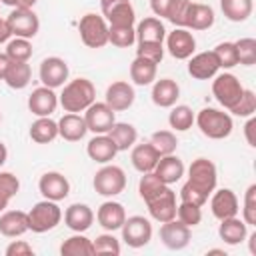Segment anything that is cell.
Here are the masks:
<instances>
[{
	"mask_svg": "<svg viewBox=\"0 0 256 256\" xmlns=\"http://www.w3.org/2000/svg\"><path fill=\"white\" fill-rule=\"evenodd\" d=\"M96 220L98 224L108 230V232H114V230H120L124 220H126V210L120 202H114V200H108V202H102L98 212H96Z\"/></svg>",
	"mask_w": 256,
	"mask_h": 256,
	"instance_id": "cell-21",
	"label": "cell"
},
{
	"mask_svg": "<svg viewBox=\"0 0 256 256\" xmlns=\"http://www.w3.org/2000/svg\"><path fill=\"white\" fill-rule=\"evenodd\" d=\"M242 220L248 226H256V184H250L244 192V208H242Z\"/></svg>",
	"mask_w": 256,
	"mask_h": 256,
	"instance_id": "cell-49",
	"label": "cell"
},
{
	"mask_svg": "<svg viewBox=\"0 0 256 256\" xmlns=\"http://www.w3.org/2000/svg\"><path fill=\"white\" fill-rule=\"evenodd\" d=\"M212 94H214V98H216L226 110H232V108L238 104V100L242 98L244 86L240 84V80H238L234 74L224 72V74H216V76H214Z\"/></svg>",
	"mask_w": 256,
	"mask_h": 256,
	"instance_id": "cell-6",
	"label": "cell"
},
{
	"mask_svg": "<svg viewBox=\"0 0 256 256\" xmlns=\"http://www.w3.org/2000/svg\"><path fill=\"white\" fill-rule=\"evenodd\" d=\"M58 136V122L50 116H40L30 124V138L36 144H48Z\"/></svg>",
	"mask_w": 256,
	"mask_h": 256,
	"instance_id": "cell-32",
	"label": "cell"
},
{
	"mask_svg": "<svg viewBox=\"0 0 256 256\" xmlns=\"http://www.w3.org/2000/svg\"><path fill=\"white\" fill-rule=\"evenodd\" d=\"M26 214H28V230H32L36 234L56 228L62 220V210H60L58 202L46 200V198L42 202H36Z\"/></svg>",
	"mask_w": 256,
	"mask_h": 256,
	"instance_id": "cell-4",
	"label": "cell"
},
{
	"mask_svg": "<svg viewBox=\"0 0 256 256\" xmlns=\"http://www.w3.org/2000/svg\"><path fill=\"white\" fill-rule=\"evenodd\" d=\"M100 10L108 26H134L136 12L130 0H100Z\"/></svg>",
	"mask_w": 256,
	"mask_h": 256,
	"instance_id": "cell-10",
	"label": "cell"
},
{
	"mask_svg": "<svg viewBox=\"0 0 256 256\" xmlns=\"http://www.w3.org/2000/svg\"><path fill=\"white\" fill-rule=\"evenodd\" d=\"M108 42L116 48H128L136 42L134 26H108Z\"/></svg>",
	"mask_w": 256,
	"mask_h": 256,
	"instance_id": "cell-40",
	"label": "cell"
},
{
	"mask_svg": "<svg viewBox=\"0 0 256 256\" xmlns=\"http://www.w3.org/2000/svg\"><path fill=\"white\" fill-rule=\"evenodd\" d=\"M30 254H34V250L26 240H14L6 246V256H30Z\"/></svg>",
	"mask_w": 256,
	"mask_h": 256,
	"instance_id": "cell-52",
	"label": "cell"
},
{
	"mask_svg": "<svg viewBox=\"0 0 256 256\" xmlns=\"http://www.w3.org/2000/svg\"><path fill=\"white\" fill-rule=\"evenodd\" d=\"M148 212L156 222H168L172 218H176V192L170 190V186H166L160 194L152 196L150 200H146Z\"/></svg>",
	"mask_w": 256,
	"mask_h": 256,
	"instance_id": "cell-12",
	"label": "cell"
},
{
	"mask_svg": "<svg viewBox=\"0 0 256 256\" xmlns=\"http://www.w3.org/2000/svg\"><path fill=\"white\" fill-rule=\"evenodd\" d=\"M208 254H222V256H226L224 250H208Z\"/></svg>",
	"mask_w": 256,
	"mask_h": 256,
	"instance_id": "cell-59",
	"label": "cell"
},
{
	"mask_svg": "<svg viewBox=\"0 0 256 256\" xmlns=\"http://www.w3.org/2000/svg\"><path fill=\"white\" fill-rule=\"evenodd\" d=\"M88 126L84 116L76 114V112H68L58 120V136L68 140V142H78L86 136Z\"/></svg>",
	"mask_w": 256,
	"mask_h": 256,
	"instance_id": "cell-25",
	"label": "cell"
},
{
	"mask_svg": "<svg viewBox=\"0 0 256 256\" xmlns=\"http://www.w3.org/2000/svg\"><path fill=\"white\" fill-rule=\"evenodd\" d=\"M156 70H158L156 62L142 58V56H136L130 64V78L136 86H148L156 80Z\"/></svg>",
	"mask_w": 256,
	"mask_h": 256,
	"instance_id": "cell-31",
	"label": "cell"
},
{
	"mask_svg": "<svg viewBox=\"0 0 256 256\" xmlns=\"http://www.w3.org/2000/svg\"><path fill=\"white\" fill-rule=\"evenodd\" d=\"M152 102L160 108H172L180 98V86L172 78H160L152 86Z\"/></svg>",
	"mask_w": 256,
	"mask_h": 256,
	"instance_id": "cell-24",
	"label": "cell"
},
{
	"mask_svg": "<svg viewBox=\"0 0 256 256\" xmlns=\"http://www.w3.org/2000/svg\"><path fill=\"white\" fill-rule=\"evenodd\" d=\"M108 136L112 138V142L116 144L118 152H124L128 148H132L136 144V138H138V132L132 124L128 122H114L112 128L108 130Z\"/></svg>",
	"mask_w": 256,
	"mask_h": 256,
	"instance_id": "cell-33",
	"label": "cell"
},
{
	"mask_svg": "<svg viewBox=\"0 0 256 256\" xmlns=\"http://www.w3.org/2000/svg\"><path fill=\"white\" fill-rule=\"evenodd\" d=\"M212 52L216 54L220 68H234L238 64V54H236L234 42H220Z\"/></svg>",
	"mask_w": 256,
	"mask_h": 256,
	"instance_id": "cell-47",
	"label": "cell"
},
{
	"mask_svg": "<svg viewBox=\"0 0 256 256\" xmlns=\"http://www.w3.org/2000/svg\"><path fill=\"white\" fill-rule=\"evenodd\" d=\"M254 128H256V118H252V116H250V120H248V122H246V126H244L246 142H248L250 146H256V140H254Z\"/></svg>",
	"mask_w": 256,
	"mask_h": 256,
	"instance_id": "cell-54",
	"label": "cell"
},
{
	"mask_svg": "<svg viewBox=\"0 0 256 256\" xmlns=\"http://www.w3.org/2000/svg\"><path fill=\"white\" fill-rule=\"evenodd\" d=\"M20 180L12 172H0V212L8 208V202L18 194Z\"/></svg>",
	"mask_w": 256,
	"mask_h": 256,
	"instance_id": "cell-39",
	"label": "cell"
},
{
	"mask_svg": "<svg viewBox=\"0 0 256 256\" xmlns=\"http://www.w3.org/2000/svg\"><path fill=\"white\" fill-rule=\"evenodd\" d=\"M96 100V88L88 78H74L64 84L62 94L58 96V104L66 112H84Z\"/></svg>",
	"mask_w": 256,
	"mask_h": 256,
	"instance_id": "cell-1",
	"label": "cell"
},
{
	"mask_svg": "<svg viewBox=\"0 0 256 256\" xmlns=\"http://www.w3.org/2000/svg\"><path fill=\"white\" fill-rule=\"evenodd\" d=\"M136 100V92L132 88V84L124 82V80H118V82H112L108 88H106V104L114 110V112H122V110H128Z\"/></svg>",
	"mask_w": 256,
	"mask_h": 256,
	"instance_id": "cell-18",
	"label": "cell"
},
{
	"mask_svg": "<svg viewBox=\"0 0 256 256\" xmlns=\"http://www.w3.org/2000/svg\"><path fill=\"white\" fill-rule=\"evenodd\" d=\"M220 8L230 22H244L250 18L254 4L252 0H220Z\"/></svg>",
	"mask_w": 256,
	"mask_h": 256,
	"instance_id": "cell-37",
	"label": "cell"
},
{
	"mask_svg": "<svg viewBox=\"0 0 256 256\" xmlns=\"http://www.w3.org/2000/svg\"><path fill=\"white\" fill-rule=\"evenodd\" d=\"M122 240L130 248H142L152 238V224L144 216H130L122 224Z\"/></svg>",
	"mask_w": 256,
	"mask_h": 256,
	"instance_id": "cell-9",
	"label": "cell"
},
{
	"mask_svg": "<svg viewBox=\"0 0 256 256\" xmlns=\"http://www.w3.org/2000/svg\"><path fill=\"white\" fill-rule=\"evenodd\" d=\"M78 32L88 48H102L108 44V22L100 14H84L78 22Z\"/></svg>",
	"mask_w": 256,
	"mask_h": 256,
	"instance_id": "cell-5",
	"label": "cell"
},
{
	"mask_svg": "<svg viewBox=\"0 0 256 256\" xmlns=\"http://www.w3.org/2000/svg\"><path fill=\"white\" fill-rule=\"evenodd\" d=\"M86 154L98 164H108L118 154V148L108 134H94V138L86 146Z\"/></svg>",
	"mask_w": 256,
	"mask_h": 256,
	"instance_id": "cell-22",
	"label": "cell"
},
{
	"mask_svg": "<svg viewBox=\"0 0 256 256\" xmlns=\"http://www.w3.org/2000/svg\"><path fill=\"white\" fill-rule=\"evenodd\" d=\"M210 210L214 214V218L224 220V218H232L238 216V198L230 188H220L212 192L210 198Z\"/></svg>",
	"mask_w": 256,
	"mask_h": 256,
	"instance_id": "cell-20",
	"label": "cell"
},
{
	"mask_svg": "<svg viewBox=\"0 0 256 256\" xmlns=\"http://www.w3.org/2000/svg\"><path fill=\"white\" fill-rule=\"evenodd\" d=\"M166 186H168V184H164L154 172H144L142 178H140V182H138V194H140V198L146 202V200H150L152 196L160 194Z\"/></svg>",
	"mask_w": 256,
	"mask_h": 256,
	"instance_id": "cell-43",
	"label": "cell"
},
{
	"mask_svg": "<svg viewBox=\"0 0 256 256\" xmlns=\"http://www.w3.org/2000/svg\"><path fill=\"white\" fill-rule=\"evenodd\" d=\"M164 184H174V182H178L182 176H184V162L178 158V156H174V154H166V156H160V160H158V164L154 166V170H152Z\"/></svg>",
	"mask_w": 256,
	"mask_h": 256,
	"instance_id": "cell-26",
	"label": "cell"
},
{
	"mask_svg": "<svg viewBox=\"0 0 256 256\" xmlns=\"http://www.w3.org/2000/svg\"><path fill=\"white\" fill-rule=\"evenodd\" d=\"M58 106V96L54 92V88H48V86H40V88H34L32 94L28 96V110L34 114V116H50Z\"/></svg>",
	"mask_w": 256,
	"mask_h": 256,
	"instance_id": "cell-19",
	"label": "cell"
},
{
	"mask_svg": "<svg viewBox=\"0 0 256 256\" xmlns=\"http://www.w3.org/2000/svg\"><path fill=\"white\" fill-rule=\"evenodd\" d=\"M84 120L90 132L94 134H108L112 124L116 122V112L106 104V102H92L84 110Z\"/></svg>",
	"mask_w": 256,
	"mask_h": 256,
	"instance_id": "cell-11",
	"label": "cell"
},
{
	"mask_svg": "<svg viewBox=\"0 0 256 256\" xmlns=\"http://www.w3.org/2000/svg\"><path fill=\"white\" fill-rule=\"evenodd\" d=\"M10 36H12V32H10V28H8L6 18H0V44H2V42H8Z\"/></svg>",
	"mask_w": 256,
	"mask_h": 256,
	"instance_id": "cell-56",
	"label": "cell"
},
{
	"mask_svg": "<svg viewBox=\"0 0 256 256\" xmlns=\"http://www.w3.org/2000/svg\"><path fill=\"white\" fill-rule=\"evenodd\" d=\"M234 46L238 54V64L242 66L256 64V40L254 38H240L234 42Z\"/></svg>",
	"mask_w": 256,
	"mask_h": 256,
	"instance_id": "cell-45",
	"label": "cell"
},
{
	"mask_svg": "<svg viewBox=\"0 0 256 256\" xmlns=\"http://www.w3.org/2000/svg\"><path fill=\"white\" fill-rule=\"evenodd\" d=\"M136 56H142V58H148V60L160 64L164 58V46L160 42H140L136 48Z\"/></svg>",
	"mask_w": 256,
	"mask_h": 256,
	"instance_id": "cell-51",
	"label": "cell"
},
{
	"mask_svg": "<svg viewBox=\"0 0 256 256\" xmlns=\"http://www.w3.org/2000/svg\"><path fill=\"white\" fill-rule=\"evenodd\" d=\"M192 238V232H190V226H186L184 222L172 218L168 222H162L160 226V240L166 248L170 250H182L188 246Z\"/></svg>",
	"mask_w": 256,
	"mask_h": 256,
	"instance_id": "cell-14",
	"label": "cell"
},
{
	"mask_svg": "<svg viewBox=\"0 0 256 256\" xmlns=\"http://www.w3.org/2000/svg\"><path fill=\"white\" fill-rule=\"evenodd\" d=\"M0 2L6 6H12V8H32L38 0H0Z\"/></svg>",
	"mask_w": 256,
	"mask_h": 256,
	"instance_id": "cell-55",
	"label": "cell"
},
{
	"mask_svg": "<svg viewBox=\"0 0 256 256\" xmlns=\"http://www.w3.org/2000/svg\"><path fill=\"white\" fill-rule=\"evenodd\" d=\"M10 62H12V60L6 56V52H0V80H4V76H6V70H8Z\"/></svg>",
	"mask_w": 256,
	"mask_h": 256,
	"instance_id": "cell-57",
	"label": "cell"
},
{
	"mask_svg": "<svg viewBox=\"0 0 256 256\" xmlns=\"http://www.w3.org/2000/svg\"><path fill=\"white\" fill-rule=\"evenodd\" d=\"M6 158H8V150H6V146H4V142H0V168L4 166V162H6Z\"/></svg>",
	"mask_w": 256,
	"mask_h": 256,
	"instance_id": "cell-58",
	"label": "cell"
},
{
	"mask_svg": "<svg viewBox=\"0 0 256 256\" xmlns=\"http://www.w3.org/2000/svg\"><path fill=\"white\" fill-rule=\"evenodd\" d=\"M172 2H174V0H150V8H152V12H154L156 16L166 18V16H168V10H170V6H172Z\"/></svg>",
	"mask_w": 256,
	"mask_h": 256,
	"instance_id": "cell-53",
	"label": "cell"
},
{
	"mask_svg": "<svg viewBox=\"0 0 256 256\" xmlns=\"http://www.w3.org/2000/svg\"><path fill=\"white\" fill-rule=\"evenodd\" d=\"M38 76H40L42 86L60 88L68 80V64H66V60H62L58 56H48L42 60Z\"/></svg>",
	"mask_w": 256,
	"mask_h": 256,
	"instance_id": "cell-13",
	"label": "cell"
},
{
	"mask_svg": "<svg viewBox=\"0 0 256 256\" xmlns=\"http://www.w3.org/2000/svg\"><path fill=\"white\" fill-rule=\"evenodd\" d=\"M12 36L16 38H34L40 30V20L32 8H12L6 18Z\"/></svg>",
	"mask_w": 256,
	"mask_h": 256,
	"instance_id": "cell-8",
	"label": "cell"
},
{
	"mask_svg": "<svg viewBox=\"0 0 256 256\" xmlns=\"http://www.w3.org/2000/svg\"><path fill=\"white\" fill-rule=\"evenodd\" d=\"M166 48L172 58L188 60L196 50V38L186 28H174V32L166 36Z\"/></svg>",
	"mask_w": 256,
	"mask_h": 256,
	"instance_id": "cell-15",
	"label": "cell"
},
{
	"mask_svg": "<svg viewBox=\"0 0 256 256\" xmlns=\"http://www.w3.org/2000/svg\"><path fill=\"white\" fill-rule=\"evenodd\" d=\"M192 0H174L166 20H170L176 28H186V20H188V12H190Z\"/></svg>",
	"mask_w": 256,
	"mask_h": 256,
	"instance_id": "cell-46",
	"label": "cell"
},
{
	"mask_svg": "<svg viewBox=\"0 0 256 256\" xmlns=\"http://www.w3.org/2000/svg\"><path fill=\"white\" fill-rule=\"evenodd\" d=\"M194 122L198 124L200 132L206 136V138H212V140H222V138H228L234 124H232V116L228 112H222L218 108H202L196 116H194Z\"/></svg>",
	"mask_w": 256,
	"mask_h": 256,
	"instance_id": "cell-2",
	"label": "cell"
},
{
	"mask_svg": "<svg viewBox=\"0 0 256 256\" xmlns=\"http://www.w3.org/2000/svg\"><path fill=\"white\" fill-rule=\"evenodd\" d=\"M0 122H2V114H0Z\"/></svg>",
	"mask_w": 256,
	"mask_h": 256,
	"instance_id": "cell-60",
	"label": "cell"
},
{
	"mask_svg": "<svg viewBox=\"0 0 256 256\" xmlns=\"http://www.w3.org/2000/svg\"><path fill=\"white\" fill-rule=\"evenodd\" d=\"M228 112H232L234 116H240V118H250V116L256 112V94H254L252 90H246V88H244L242 98H240L238 104H236L232 110H228Z\"/></svg>",
	"mask_w": 256,
	"mask_h": 256,
	"instance_id": "cell-48",
	"label": "cell"
},
{
	"mask_svg": "<svg viewBox=\"0 0 256 256\" xmlns=\"http://www.w3.org/2000/svg\"><path fill=\"white\" fill-rule=\"evenodd\" d=\"M6 56L12 62H28L32 56V44L28 38H12L6 42Z\"/></svg>",
	"mask_w": 256,
	"mask_h": 256,
	"instance_id": "cell-41",
	"label": "cell"
},
{
	"mask_svg": "<svg viewBox=\"0 0 256 256\" xmlns=\"http://www.w3.org/2000/svg\"><path fill=\"white\" fill-rule=\"evenodd\" d=\"M216 180H218V174H216V166L212 160H208V158L192 160V164L188 168V180H186V184L190 188H194L198 194L208 198L216 190Z\"/></svg>",
	"mask_w": 256,
	"mask_h": 256,
	"instance_id": "cell-3",
	"label": "cell"
},
{
	"mask_svg": "<svg viewBox=\"0 0 256 256\" xmlns=\"http://www.w3.org/2000/svg\"><path fill=\"white\" fill-rule=\"evenodd\" d=\"M130 160H132V166H134L140 174L152 172L154 166H156L158 160H160V152H158L150 142H146V144H136V146H132Z\"/></svg>",
	"mask_w": 256,
	"mask_h": 256,
	"instance_id": "cell-27",
	"label": "cell"
},
{
	"mask_svg": "<svg viewBox=\"0 0 256 256\" xmlns=\"http://www.w3.org/2000/svg\"><path fill=\"white\" fill-rule=\"evenodd\" d=\"M218 236H220V240H224L226 244L236 246V244H240V242L246 240V236H248V224H246L244 220H240L238 216L224 218V220H220Z\"/></svg>",
	"mask_w": 256,
	"mask_h": 256,
	"instance_id": "cell-29",
	"label": "cell"
},
{
	"mask_svg": "<svg viewBox=\"0 0 256 256\" xmlns=\"http://www.w3.org/2000/svg\"><path fill=\"white\" fill-rule=\"evenodd\" d=\"M94 246V254H120V242L114 238L112 232L108 234H100L96 236V240H92Z\"/></svg>",
	"mask_w": 256,
	"mask_h": 256,
	"instance_id": "cell-50",
	"label": "cell"
},
{
	"mask_svg": "<svg viewBox=\"0 0 256 256\" xmlns=\"http://www.w3.org/2000/svg\"><path fill=\"white\" fill-rule=\"evenodd\" d=\"M30 78H32V68L28 62H10L4 82L14 90H22L30 84Z\"/></svg>",
	"mask_w": 256,
	"mask_h": 256,
	"instance_id": "cell-35",
	"label": "cell"
},
{
	"mask_svg": "<svg viewBox=\"0 0 256 256\" xmlns=\"http://www.w3.org/2000/svg\"><path fill=\"white\" fill-rule=\"evenodd\" d=\"M150 144L160 152V156H166V154H174L176 148H178V138L172 130H156L152 136H150Z\"/></svg>",
	"mask_w": 256,
	"mask_h": 256,
	"instance_id": "cell-42",
	"label": "cell"
},
{
	"mask_svg": "<svg viewBox=\"0 0 256 256\" xmlns=\"http://www.w3.org/2000/svg\"><path fill=\"white\" fill-rule=\"evenodd\" d=\"M214 10L208 4H196L192 2L190 12H188V20H186V28L192 30H208L214 24Z\"/></svg>",
	"mask_w": 256,
	"mask_h": 256,
	"instance_id": "cell-34",
	"label": "cell"
},
{
	"mask_svg": "<svg viewBox=\"0 0 256 256\" xmlns=\"http://www.w3.org/2000/svg\"><path fill=\"white\" fill-rule=\"evenodd\" d=\"M60 254H64V256H90V254H94V246H92L90 238H86L82 232H76L74 236H70L62 242Z\"/></svg>",
	"mask_w": 256,
	"mask_h": 256,
	"instance_id": "cell-36",
	"label": "cell"
},
{
	"mask_svg": "<svg viewBox=\"0 0 256 256\" xmlns=\"http://www.w3.org/2000/svg\"><path fill=\"white\" fill-rule=\"evenodd\" d=\"M220 70V64H218V58L212 50H206V52H198L194 56H190V62H188V74L196 80H210L218 74Z\"/></svg>",
	"mask_w": 256,
	"mask_h": 256,
	"instance_id": "cell-17",
	"label": "cell"
},
{
	"mask_svg": "<svg viewBox=\"0 0 256 256\" xmlns=\"http://www.w3.org/2000/svg\"><path fill=\"white\" fill-rule=\"evenodd\" d=\"M28 232V214L22 210H8L0 216V234L6 238H18Z\"/></svg>",
	"mask_w": 256,
	"mask_h": 256,
	"instance_id": "cell-28",
	"label": "cell"
},
{
	"mask_svg": "<svg viewBox=\"0 0 256 256\" xmlns=\"http://www.w3.org/2000/svg\"><path fill=\"white\" fill-rule=\"evenodd\" d=\"M92 186L100 196H118L126 188V174L120 166L106 164L94 174Z\"/></svg>",
	"mask_w": 256,
	"mask_h": 256,
	"instance_id": "cell-7",
	"label": "cell"
},
{
	"mask_svg": "<svg viewBox=\"0 0 256 256\" xmlns=\"http://www.w3.org/2000/svg\"><path fill=\"white\" fill-rule=\"evenodd\" d=\"M164 38H166V28L160 22V18H156V16H148L136 26L138 44L140 42H160V44H164Z\"/></svg>",
	"mask_w": 256,
	"mask_h": 256,
	"instance_id": "cell-30",
	"label": "cell"
},
{
	"mask_svg": "<svg viewBox=\"0 0 256 256\" xmlns=\"http://www.w3.org/2000/svg\"><path fill=\"white\" fill-rule=\"evenodd\" d=\"M38 190L46 200L60 202L70 194V182L60 172H46L38 180Z\"/></svg>",
	"mask_w": 256,
	"mask_h": 256,
	"instance_id": "cell-16",
	"label": "cell"
},
{
	"mask_svg": "<svg viewBox=\"0 0 256 256\" xmlns=\"http://www.w3.org/2000/svg\"><path fill=\"white\" fill-rule=\"evenodd\" d=\"M168 124H170V128L176 130V132H186V130H190L192 124H194V112H192V108L186 106V104L174 106L172 112H170V116H168Z\"/></svg>",
	"mask_w": 256,
	"mask_h": 256,
	"instance_id": "cell-38",
	"label": "cell"
},
{
	"mask_svg": "<svg viewBox=\"0 0 256 256\" xmlns=\"http://www.w3.org/2000/svg\"><path fill=\"white\" fill-rule=\"evenodd\" d=\"M94 222V212L88 204L74 202L64 212V224L74 232H86Z\"/></svg>",
	"mask_w": 256,
	"mask_h": 256,
	"instance_id": "cell-23",
	"label": "cell"
},
{
	"mask_svg": "<svg viewBox=\"0 0 256 256\" xmlns=\"http://www.w3.org/2000/svg\"><path fill=\"white\" fill-rule=\"evenodd\" d=\"M176 216H178L180 222H184L186 226L194 228L196 224L202 222V206H196L192 202H182L180 200V204L176 208Z\"/></svg>",
	"mask_w": 256,
	"mask_h": 256,
	"instance_id": "cell-44",
	"label": "cell"
}]
</instances>
